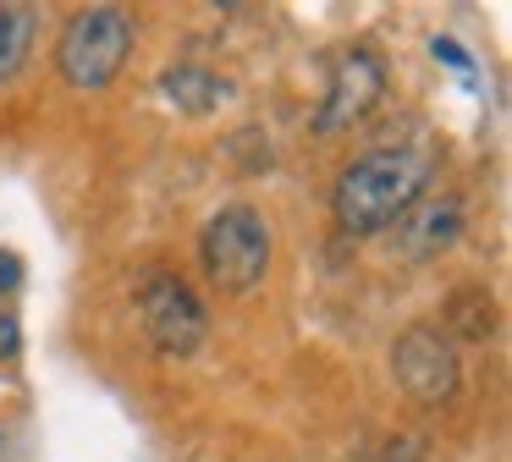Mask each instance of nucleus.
Returning a JSON list of instances; mask_svg holds the SVG:
<instances>
[{
    "label": "nucleus",
    "mask_w": 512,
    "mask_h": 462,
    "mask_svg": "<svg viewBox=\"0 0 512 462\" xmlns=\"http://www.w3.org/2000/svg\"><path fill=\"white\" fill-rule=\"evenodd\" d=\"M457 237H463V204H457L452 193L413 198L397 215V242H391V253L408 259V264H424V259H435V253H446Z\"/></svg>",
    "instance_id": "7"
},
{
    "label": "nucleus",
    "mask_w": 512,
    "mask_h": 462,
    "mask_svg": "<svg viewBox=\"0 0 512 462\" xmlns=\"http://www.w3.org/2000/svg\"><path fill=\"white\" fill-rule=\"evenodd\" d=\"M199 259H204V275L221 292H232V297L254 292L270 270V226L243 204L221 209L199 237Z\"/></svg>",
    "instance_id": "3"
},
{
    "label": "nucleus",
    "mask_w": 512,
    "mask_h": 462,
    "mask_svg": "<svg viewBox=\"0 0 512 462\" xmlns=\"http://www.w3.org/2000/svg\"><path fill=\"white\" fill-rule=\"evenodd\" d=\"M430 50L441 55V61H452V72H463V77L474 72V61H468V50H463V44H457V39H435Z\"/></svg>",
    "instance_id": "11"
},
{
    "label": "nucleus",
    "mask_w": 512,
    "mask_h": 462,
    "mask_svg": "<svg viewBox=\"0 0 512 462\" xmlns=\"http://www.w3.org/2000/svg\"><path fill=\"white\" fill-rule=\"evenodd\" d=\"M133 55V17L122 6H89L67 22L56 44V66L72 88H105Z\"/></svg>",
    "instance_id": "2"
},
{
    "label": "nucleus",
    "mask_w": 512,
    "mask_h": 462,
    "mask_svg": "<svg viewBox=\"0 0 512 462\" xmlns=\"http://www.w3.org/2000/svg\"><path fill=\"white\" fill-rule=\"evenodd\" d=\"M138 314H144V330L160 358H188L210 336V314L193 297V286H182L177 275H155L144 286V297H138Z\"/></svg>",
    "instance_id": "5"
},
{
    "label": "nucleus",
    "mask_w": 512,
    "mask_h": 462,
    "mask_svg": "<svg viewBox=\"0 0 512 462\" xmlns=\"http://www.w3.org/2000/svg\"><path fill=\"white\" fill-rule=\"evenodd\" d=\"M446 314H452V325L463 330V336H474V341H479V336H496V330H490V303H485V292H457Z\"/></svg>",
    "instance_id": "10"
},
{
    "label": "nucleus",
    "mask_w": 512,
    "mask_h": 462,
    "mask_svg": "<svg viewBox=\"0 0 512 462\" xmlns=\"http://www.w3.org/2000/svg\"><path fill=\"white\" fill-rule=\"evenodd\" d=\"M380 462H424V451L413 446V440H391V446L380 451Z\"/></svg>",
    "instance_id": "13"
},
{
    "label": "nucleus",
    "mask_w": 512,
    "mask_h": 462,
    "mask_svg": "<svg viewBox=\"0 0 512 462\" xmlns=\"http://www.w3.org/2000/svg\"><path fill=\"white\" fill-rule=\"evenodd\" d=\"M160 94H166L177 110H188V116H204L215 99H226V83L210 72V66H171V72L160 77Z\"/></svg>",
    "instance_id": "8"
},
{
    "label": "nucleus",
    "mask_w": 512,
    "mask_h": 462,
    "mask_svg": "<svg viewBox=\"0 0 512 462\" xmlns=\"http://www.w3.org/2000/svg\"><path fill=\"white\" fill-rule=\"evenodd\" d=\"M28 44H34V11L28 6H0V83L23 72Z\"/></svg>",
    "instance_id": "9"
},
{
    "label": "nucleus",
    "mask_w": 512,
    "mask_h": 462,
    "mask_svg": "<svg viewBox=\"0 0 512 462\" xmlns=\"http://www.w3.org/2000/svg\"><path fill=\"white\" fill-rule=\"evenodd\" d=\"M391 369H397V385L413 396V402H452L457 385H463V363H457V347L446 330L435 325H413L408 336L391 352Z\"/></svg>",
    "instance_id": "6"
},
{
    "label": "nucleus",
    "mask_w": 512,
    "mask_h": 462,
    "mask_svg": "<svg viewBox=\"0 0 512 462\" xmlns=\"http://www.w3.org/2000/svg\"><path fill=\"white\" fill-rule=\"evenodd\" d=\"M17 347H23V336H17V319L0 314V358H12Z\"/></svg>",
    "instance_id": "14"
},
{
    "label": "nucleus",
    "mask_w": 512,
    "mask_h": 462,
    "mask_svg": "<svg viewBox=\"0 0 512 462\" xmlns=\"http://www.w3.org/2000/svg\"><path fill=\"white\" fill-rule=\"evenodd\" d=\"M17 286H23V259L0 253V292H17Z\"/></svg>",
    "instance_id": "12"
},
{
    "label": "nucleus",
    "mask_w": 512,
    "mask_h": 462,
    "mask_svg": "<svg viewBox=\"0 0 512 462\" xmlns=\"http://www.w3.org/2000/svg\"><path fill=\"white\" fill-rule=\"evenodd\" d=\"M424 182H430V160L419 149H369L336 176V226L353 231V237H369V231L397 226V215L424 198Z\"/></svg>",
    "instance_id": "1"
},
{
    "label": "nucleus",
    "mask_w": 512,
    "mask_h": 462,
    "mask_svg": "<svg viewBox=\"0 0 512 462\" xmlns=\"http://www.w3.org/2000/svg\"><path fill=\"white\" fill-rule=\"evenodd\" d=\"M380 94H386V55L369 50V44L342 50V55H336V66H331V83H325L320 110H314V132L331 138V132L364 121L369 110L380 105Z\"/></svg>",
    "instance_id": "4"
}]
</instances>
